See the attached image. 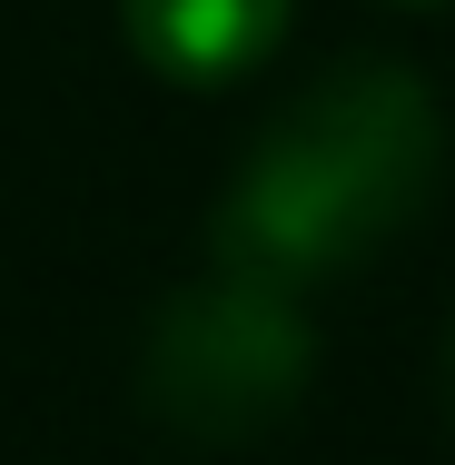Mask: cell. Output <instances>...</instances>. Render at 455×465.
<instances>
[{"label": "cell", "mask_w": 455, "mask_h": 465, "mask_svg": "<svg viewBox=\"0 0 455 465\" xmlns=\"http://www.w3.org/2000/svg\"><path fill=\"white\" fill-rule=\"evenodd\" d=\"M436 99L396 60H337L327 80L277 109L248 139L238 179L218 198V258L258 268L277 287H307L327 268H357L386 248L426 188H436Z\"/></svg>", "instance_id": "obj_1"}, {"label": "cell", "mask_w": 455, "mask_h": 465, "mask_svg": "<svg viewBox=\"0 0 455 465\" xmlns=\"http://www.w3.org/2000/svg\"><path fill=\"white\" fill-rule=\"evenodd\" d=\"M307 357H317V337L297 317V287L218 258L198 287H179L149 317L139 396L188 446H258L307 396Z\"/></svg>", "instance_id": "obj_2"}, {"label": "cell", "mask_w": 455, "mask_h": 465, "mask_svg": "<svg viewBox=\"0 0 455 465\" xmlns=\"http://www.w3.org/2000/svg\"><path fill=\"white\" fill-rule=\"evenodd\" d=\"M119 20H129V40H139V60L159 80L228 90V80H248L277 50L287 0H119Z\"/></svg>", "instance_id": "obj_3"}, {"label": "cell", "mask_w": 455, "mask_h": 465, "mask_svg": "<svg viewBox=\"0 0 455 465\" xmlns=\"http://www.w3.org/2000/svg\"><path fill=\"white\" fill-rule=\"evenodd\" d=\"M446 416H455V337H446Z\"/></svg>", "instance_id": "obj_4"}]
</instances>
